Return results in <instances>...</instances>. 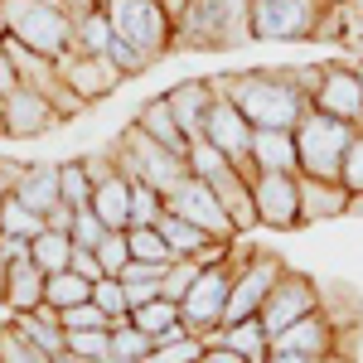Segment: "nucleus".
Returning a JSON list of instances; mask_svg holds the SVG:
<instances>
[{
  "label": "nucleus",
  "mask_w": 363,
  "mask_h": 363,
  "mask_svg": "<svg viewBox=\"0 0 363 363\" xmlns=\"http://www.w3.org/2000/svg\"><path fill=\"white\" fill-rule=\"evenodd\" d=\"M68 257H73V238H68V233H54V228H44V233L29 242V262H34L44 277H58V272H68Z\"/></svg>",
  "instance_id": "obj_28"
},
{
  "label": "nucleus",
  "mask_w": 363,
  "mask_h": 363,
  "mask_svg": "<svg viewBox=\"0 0 363 363\" xmlns=\"http://www.w3.org/2000/svg\"><path fill=\"white\" fill-rule=\"evenodd\" d=\"M169 112H174V121H179V131L189 140L203 136V116H208V107H213V83H199V78H189V83H174L165 92Z\"/></svg>",
  "instance_id": "obj_19"
},
{
  "label": "nucleus",
  "mask_w": 363,
  "mask_h": 363,
  "mask_svg": "<svg viewBox=\"0 0 363 363\" xmlns=\"http://www.w3.org/2000/svg\"><path fill=\"white\" fill-rule=\"evenodd\" d=\"M68 272H78L83 281H102V262H97V252H92V247H73Z\"/></svg>",
  "instance_id": "obj_47"
},
{
  "label": "nucleus",
  "mask_w": 363,
  "mask_h": 363,
  "mask_svg": "<svg viewBox=\"0 0 363 363\" xmlns=\"http://www.w3.org/2000/svg\"><path fill=\"white\" fill-rule=\"evenodd\" d=\"M25 179V160H10V155H0V199L15 194V184Z\"/></svg>",
  "instance_id": "obj_50"
},
{
  "label": "nucleus",
  "mask_w": 363,
  "mask_h": 363,
  "mask_svg": "<svg viewBox=\"0 0 363 363\" xmlns=\"http://www.w3.org/2000/svg\"><path fill=\"white\" fill-rule=\"evenodd\" d=\"M107 20H112V34L126 39L131 49L150 58H165L174 49V20H169L165 0H102Z\"/></svg>",
  "instance_id": "obj_4"
},
{
  "label": "nucleus",
  "mask_w": 363,
  "mask_h": 363,
  "mask_svg": "<svg viewBox=\"0 0 363 363\" xmlns=\"http://www.w3.org/2000/svg\"><path fill=\"white\" fill-rule=\"evenodd\" d=\"M83 301H92V281H83L78 272H58V277L44 281V306L73 310V306H83Z\"/></svg>",
  "instance_id": "obj_32"
},
{
  "label": "nucleus",
  "mask_w": 363,
  "mask_h": 363,
  "mask_svg": "<svg viewBox=\"0 0 363 363\" xmlns=\"http://www.w3.org/2000/svg\"><path fill=\"white\" fill-rule=\"evenodd\" d=\"M339 325L330 320V310L320 306L315 315H306V320H296V325H286L281 335L267 339V354H306V359H335L339 354Z\"/></svg>",
  "instance_id": "obj_14"
},
{
  "label": "nucleus",
  "mask_w": 363,
  "mask_h": 363,
  "mask_svg": "<svg viewBox=\"0 0 363 363\" xmlns=\"http://www.w3.org/2000/svg\"><path fill=\"white\" fill-rule=\"evenodd\" d=\"M92 213L112 228V233H126V228H131V179H126L121 169L102 174V179L92 184Z\"/></svg>",
  "instance_id": "obj_20"
},
{
  "label": "nucleus",
  "mask_w": 363,
  "mask_h": 363,
  "mask_svg": "<svg viewBox=\"0 0 363 363\" xmlns=\"http://www.w3.org/2000/svg\"><path fill=\"white\" fill-rule=\"evenodd\" d=\"M262 363H349V359H339V354H335V359H306V354H267Z\"/></svg>",
  "instance_id": "obj_55"
},
{
  "label": "nucleus",
  "mask_w": 363,
  "mask_h": 363,
  "mask_svg": "<svg viewBox=\"0 0 363 363\" xmlns=\"http://www.w3.org/2000/svg\"><path fill=\"white\" fill-rule=\"evenodd\" d=\"M126 242H131V262H160V267L174 262V252L160 238V228H126Z\"/></svg>",
  "instance_id": "obj_37"
},
{
  "label": "nucleus",
  "mask_w": 363,
  "mask_h": 363,
  "mask_svg": "<svg viewBox=\"0 0 363 363\" xmlns=\"http://www.w3.org/2000/svg\"><path fill=\"white\" fill-rule=\"evenodd\" d=\"M257 223L272 233L301 228V174H252Z\"/></svg>",
  "instance_id": "obj_12"
},
{
  "label": "nucleus",
  "mask_w": 363,
  "mask_h": 363,
  "mask_svg": "<svg viewBox=\"0 0 363 363\" xmlns=\"http://www.w3.org/2000/svg\"><path fill=\"white\" fill-rule=\"evenodd\" d=\"M58 78L73 87L87 107L102 102V97H112L116 87L126 83V73H121L107 54H78V49H68V54L58 58Z\"/></svg>",
  "instance_id": "obj_13"
},
{
  "label": "nucleus",
  "mask_w": 363,
  "mask_h": 363,
  "mask_svg": "<svg viewBox=\"0 0 363 363\" xmlns=\"http://www.w3.org/2000/svg\"><path fill=\"white\" fill-rule=\"evenodd\" d=\"M92 306L107 310V320H131V306H126V286H121V277H102L92 281Z\"/></svg>",
  "instance_id": "obj_39"
},
{
  "label": "nucleus",
  "mask_w": 363,
  "mask_h": 363,
  "mask_svg": "<svg viewBox=\"0 0 363 363\" xmlns=\"http://www.w3.org/2000/svg\"><path fill=\"white\" fill-rule=\"evenodd\" d=\"M228 296H233V267H228V262L203 267V272H199V281L184 291V301H179V325H184L194 339L213 335V330L223 325Z\"/></svg>",
  "instance_id": "obj_7"
},
{
  "label": "nucleus",
  "mask_w": 363,
  "mask_h": 363,
  "mask_svg": "<svg viewBox=\"0 0 363 363\" xmlns=\"http://www.w3.org/2000/svg\"><path fill=\"white\" fill-rule=\"evenodd\" d=\"M281 272H286V262H281L277 252H252L247 262L233 272V296H228L223 325H238V320L262 315V306H267V296H272Z\"/></svg>",
  "instance_id": "obj_8"
},
{
  "label": "nucleus",
  "mask_w": 363,
  "mask_h": 363,
  "mask_svg": "<svg viewBox=\"0 0 363 363\" xmlns=\"http://www.w3.org/2000/svg\"><path fill=\"white\" fill-rule=\"evenodd\" d=\"M213 87L238 102V112L252 126H277V131H296L301 116L310 112V97L296 87L291 68H252V73H218Z\"/></svg>",
  "instance_id": "obj_1"
},
{
  "label": "nucleus",
  "mask_w": 363,
  "mask_h": 363,
  "mask_svg": "<svg viewBox=\"0 0 363 363\" xmlns=\"http://www.w3.org/2000/svg\"><path fill=\"white\" fill-rule=\"evenodd\" d=\"M339 10H344V44L363 39V0H339Z\"/></svg>",
  "instance_id": "obj_49"
},
{
  "label": "nucleus",
  "mask_w": 363,
  "mask_h": 363,
  "mask_svg": "<svg viewBox=\"0 0 363 363\" xmlns=\"http://www.w3.org/2000/svg\"><path fill=\"white\" fill-rule=\"evenodd\" d=\"M199 363H247V359H242V354H228V349H203Z\"/></svg>",
  "instance_id": "obj_56"
},
{
  "label": "nucleus",
  "mask_w": 363,
  "mask_h": 363,
  "mask_svg": "<svg viewBox=\"0 0 363 363\" xmlns=\"http://www.w3.org/2000/svg\"><path fill=\"white\" fill-rule=\"evenodd\" d=\"M199 359H203V339H194L184 325H174L169 335L155 339V354L145 363H199Z\"/></svg>",
  "instance_id": "obj_30"
},
{
  "label": "nucleus",
  "mask_w": 363,
  "mask_h": 363,
  "mask_svg": "<svg viewBox=\"0 0 363 363\" xmlns=\"http://www.w3.org/2000/svg\"><path fill=\"white\" fill-rule=\"evenodd\" d=\"M354 73H359V83H363V58H359V63H354Z\"/></svg>",
  "instance_id": "obj_61"
},
{
  "label": "nucleus",
  "mask_w": 363,
  "mask_h": 363,
  "mask_svg": "<svg viewBox=\"0 0 363 363\" xmlns=\"http://www.w3.org/2000/svg\"><path fill=\"white\" fill-rule=\"evenodd\" d=\"M73 213H78V208H73V203H63V199H58L54 208H49V213H44V228H54V233H73Z\"/></svg>",
  "instance_id": "obj_51"
},
{
  "label": "nucleus",
  "mask_w": 363,
  "mask_h": 363,
  "mask_svg": "<svg viewBox=\"0 0 363 363\" xmlns=\"http://www.w3.org/2000/svg\"><path fill=\"white\" fill-rule=\"evenodd\" d=\"M0 238H5V228H0Z\"/></svg>",
  "instance_id": "obj_63"
},
{
  "label": "nucleus",
  "mask_w": 363,
  "mask_h": 363,
  "mask_svg": "<svg viewBox=\"0 0 363 363\" xmlns=\"http://www.w3.org/2000/svg\"><path fill=\"white\" fill-rule=\"evenodd\" d=\"M10 320H15V330H20L39 354H49V359L68 354V330H63V320H58L54 306H39L34 315H10Z\"/></svg>",
  "instance_id": "obj_23"
},
{
  "label": "nucleus",
  "mask_w": 363,
  "mask_h": 363,
  "mask_svg": "<svg viewBox=\"0 0 363 363\" xmlns=\"http://www.w3.org/2000/svg\"><path fill=\"white\" fill-rule=\"evenodd\" d=\"M5 34L58 63L73 49V15L49 0H5Z\"/></svg>",
  "instance_id": "obj_2"
},
{
  "label": "nucleus",
  "mask_w": 363,
  "mask_h": 363,
  "mask_svg": "<svg viewBox=\"0 0 363 363\" xmlns=\"http://www.w3.org/2000/svg\"><path fill=\"white\" fill-rule=\"evenodd\" d=\"M58 194H63V203H73V208H87L92 203V174H87L83 160H63L58 165Z\"/></svg>",
  "instance_id": "obj_34"
},
{
  "label": "nucleus",
  "mask_w": 363,
  "mask_h": 363,
  "mask_svg": "<svg viewBox=\"0 0 363 363\" xmlns=\"http://www.w3.org/2000/svg\"><path fill=\"white\" fill-rule=\"evenodd\" d=\"M160 277H165L160 262H131V267L121 272V281H160Z\"/></svg>",
  "instance_id": "obj_52"
},
{
  "label": "nucleus",
  "mask_w": 363,
  "mask_h": 363,
  "mask_svg": "<svg viewBox=\"0 0 363 363\" xmlns=\"http://www.w3.org/2000/svg\"><path fill=\"white\" fill-rule=\"evenodd\" d=\"M15 199H20L25 208H34V213L44 218V213L54 208L58 199H63V194H58V165H54V160H39V165H25V179L15 184Z\"/></svg>",
  "instance_id": "obj_26"
},
{
  "label": "nucleus",
  "mask_w": 363,
  "mask_h": 363,
  "mask_svg": "<svg viewBox=\"0 0 363 363\" xmlns=\"http://www.w3.org/2000/svg\"><path fill=\"white\" fill-rule=\"evenodd\" d=\"M58 126L54 97H44L39 87H15L10 97H0V136H44Z\"/></svg>",
  "instance_id": "obj_15"
},
{
  "label": "nucleus",
  "mask_w": 363,
  "mask_h": 363,
  "mask_svg": "<svg viewBox=\"0 0 363 363\" xmlns=\"http://www.w3.org/2000/svg\"><path fill=\"white\" fill-rule=\"evenodd\" d=\"M92 5H102V0H63L68 15H83V10H92Z\"/></svg>",
  "instance_id": "obj_57"
},
{
  "label": "nucleus",
  "mask_w": 363,
  "mask_h": 363,
  "mask_svg": "<svg viewBox=\"0 0 363 363\" xmlns=\"http://www.w3.org/2000/svg\"><path fill=\"white\" fill-rule=\"evenodd\" d=\"M339 184L354 199H363V131H354L349 150H344V165H339Z\"/></svg>",
  "instance_id": "obj_43"
},
{
  "label": "nucleus",
  "mask_w": 363,
  "mask_h": 363,
  "mask_svg": "<svg viewBox=\"0 0 363 363\" xmlns=\"http://www.w3.org/2000/svg\"><path fill=\"white\" fill-rule=\"evenodd\" d=\"M330 5L335 0H247V29L252 39H272V44L310 39Z\"/></svg>",
  "instance_id": "obj_6"
},
{
  "label": "nucleus",
  "mask_w": 363,
  "mask_h": 363,
  "mask_svg": "<svg viewBox=\"0 0 363 363\" xmlns=\"http://www.w3.org/2000/svg\"><path fill=\"white\" fill-rule=\"evenodd\" d=\"M20 87V78H15V63H10V54H5V44H0V97H10Z\"/></svg>",
  "instance_id": "obj_54"
},
{
  "label": "nucleus",
  "mask_w": 363,
  "mask_h": 363,
  "mask_svg": "<svg viewBox=\"0 0 363 363\" xmlns=\"http://www.w3.org/2000/svg\"><path fill=\"white\" fill-rule=\"evenodd\" d=\"M203 140L218 145L228 160H233L238 174H247V179L257 174V169H252V121L238 112V102L223 97L218 87H213V107H208V116H203Z\"/></svg>",
  "instance_id": "obj_10"
},
{
  "label": "nucleus",
  "mask_w": 363,
  "mask_h": 363,
  "mask_svg": "<svg viewBox=\"0 0 363 363\" xmlns=\"http://www.w3.org/2000/svg\"><path fill=\"white\" fill-rule=\"evenodd\" d=\"M58 320H63V330H112V320H107V310H97L92 301L73 310H58Z\"/></svg>",
  "instance_id": "obj_45"
},
{
  "label": "nucleus",
  "mask_w": 363,
  "mask_h": 363,
  "mask_svg": "<svg viewBox=\"0 0 363 363\" xmlns=\"http://www.w3.org/2000/svg\"><path fill=\"white\" fill-rule=\"evenodd\" d=\"M68 354L83 363H112V330H68Z\"/></svg>",
  "instance_id": "obj_35"
},
{
  "label": "nucleus",
  "mask_w": 363,
  "mask_h": 363,
  "mask_svg": "<svg viewBox=\"0 0 363 363\" xmlns=\"http://www.w3.org/2000/svg\"><path fill=\"white\" fill-rule=\"evenodd\" d=\"M310 107L359 126L363 121V83H359V73H354V63H330L320 73V87L310 92Z\"/></svg>",
  "instance_id": "obj_16"
},
{
  "label": "nucleus",
  "mask_w": 363,
  "mask_h": 363,
  "mask_svg": "<svg viewBox=\"0 0 363 363\" xmlns=\"http://www.w3.org/2000/svg\"><path fill=\"white\" fill-rule=\"evenodd\" d=\"M354 213V194L339 184V179H310L301 174V228L306 223H330Z\"/></svg>",
  "instance_id": "obj_17"
},
{
  "label": "nucleus",
  "mask_w": 363,
  "mask_h": 363,
  "mask_svg": "<svg viewBox=\"0 0 363 363\" xmlns=\"http://www.w3.org/2000/svg\"><path fill=\"white\" fill-rule=\"evenodd\" d=\"M54 363H83V359H73V354H58V359Z\"/></svg>",
  "instance_id": "obj_59"
},
{
  "label": "nucleus",
  "mask_w": 363,
  "mask_h": 363,
  "mask_svg": "<svg viewBox=\"0 0 363 363\" xmlns=\"http://www.w3.org/2000/svg\"><path fill=\"white\" fill-rule=\"evenodd\" d=\"M5 44V54H10V63H15V78H20V87H39L44 97H54V87L63 83L58 78V63L54 58H44V54H34V49H25L20 39H0Z\"/></svg>",
  "instance_id": "obj_24"
},
{
  "label": "nucleus",
  "mask_w": 363,
  "mask_h": 363,
  "mask_svg": "<svg viewBox=\"0 0 363 363\" xmlns=\"http://www.w3.org/2000/svg\"><path fill=\"white\" fill-rule=\"evenodd\" d=\"M0 39H5V0H0Z\"/></svg>",
  "instance_id": "obj_60"
},
{
  "label": "nucleus",
  "mask_w": 363,
  "mask_h": 363,
  "mask_svg": "<svg viewBox=\"0 0 363 363\" xmlns=\"http://www.w3.org/2000/svg\"><path fill=\"white\" fill-rule=\"evenodd\" d=\"M5 272H10V262L0 257V296H5Z\"/></svg>",
  "instance_id": "obj_58"
},
{
  "label": "nucleus",
  "mask_w": 363,
  "mask_h": 363,
  "mask_svg": "<svg viewBox=\"0 0 363 363\" xmlns=\"http://www.w3.org/2000/svg\"><path fill=\"white\" fill-rule=\"evenodd\" d=\"M165 208L179 213V218H189L194 228H203L213 242H233V238H238V228H233V218H228L223 199L213 194L203 179H194V174H184V179L165 194Z\"/></svg>",
  "instance_id": "obj_9"
},
{
  "label": "nucleus",
  "mask_w": 363,
  "mask_h": 363,
  "mask_svg": "<svg viewBox=\"0 0 363 363\" xmlns=\"http://www.w3.org/2000/svg\"><path fill=\"white\" fill-rule=\"evenodd\" d=\"M359 126L339 121V116H325L310 107L296 126V160H301V174L310 179H339V165H344V150L354 140Z\"/></svg>",
  "instance_id": "obj_5"
},
{
  "label": "nucleus",
  "mask_w": 363,
  "mask_h": 363,
  "mask_svg": "<svg viewBox=\"0 0 363 363\" xmlns=\"http://www.w3.org/2000/svg\"><path fill=\"white\" fill-rule=\"evenodd\" d=\"M155 228H160V238L169 242V252H174V257H199V252L213 242L203 228H194L189 218H179V213H169V208L160 213V223H155Z\"/></svg>",
  "instance_id": "obj_29"
},
{
  "label": "nucleus",
  "mask_w": 363,
  "mask_h": 363,
  "mask_svg": "<svg viewBox=\"0 0 363 363\" xmlns=\"http://www.w3.org/2000/svg\"><path fill=\"white\" fill-rule=\"evenodd\" d=\"M44 272L34 267V262H10V272H5V310L10 315H34V310L44 306Z\"/></svg>",
  "instance_id": "obj_21"
},
{
  "label": "nucleus",
  "mask_w": 363,
  "mask_h": 363,
  "mask_svg": "<svg viewBox=\"0 0 363 363\" xmlns=\"http://www.w3.org/2000/svg\"><path fill=\"white\" fill-rule=\"evenodd\" d=\"M107 58H112V63L121 68V73H126V78H136V73H145V68H150V58L140 54V49H131L126 39H112V49H107Z\"/></svg>",
  "instance_id": "obj_46"
},
{
  "label": "nucleus",
  "mask_w": 363,
  "mask_h": 363,
  "mask_svg": "<svg viewBox=\"0 0 363 363\" xmlns=\"http://www.w3.org/2000/svg\"><path fill=\"white\" fill-rule=\"evenodd\" d=\"M0 363H54V359L39 354V349L15 330V320H5V325H0Z\"/></svg>",
  "instance_id": "obj_40"
},
{
  "label": "nucleus",
  "mask_w": 363,
  "mask_h": 363,
  "mask_svg": "<svg viewBox=\"0 0 363 363\" xmlns=\"http://www.w3.org/2000/svg\"><path fill=\"white\" fill-rule=\"evenodd\" d=\"M49 5H63V0H49Z\"/></svg>",
  "instance_id": "obj_62"
},
{
  "label": "nucleus",
  "mask_w": 363,
  "mask_h": 363,
  "mask_svg": "<svg viewBox=\"0 0 363 363\" xmlns=\"http://www.w3.org/2000/svg\"><path fill=\"white\" fill-rule=\"evenodd\" d=\"M0 257H5V262H29V238H10V233H5V238H0Z\"/></svg>",
  "instance_id": "obj_53"
},
{
  "label": "nucleus",
  "mask_w": 363,
  "mask_h": 363,
  "mask_svg": "<svg viewBox=\"0 0 363 363\" xmlns=\"http://www.w3.org/2000/svg\"><path fill=\"white\" fill-rule=\"evenodd\" d=\"M359 131H363V121H359Z\"/></svg>",
  "instance_id": "obj_64"
},
{
  "label": "nucleus",
  "mask_w": 363,
  "mask_h": 363,
  "mask_svg": "<svg viewBox=\"0 0 363 363\" xmlns=\"http://www.w3.org/2000/svg\"><path fill=\"white\" fill-rule=\"evenodd\" d=\"M112 160L131 184H150V189H160V194H169V189L189 174L184 155H174V150L160 145V140H150L136 121H131V126L121 131V140L112 145Z\"/></svg>",
  "instance_id": "obj_3"
},
{
  "label": "nucleus",
  "mask_w": 363,
  "mask_h": 363,
  "mask_svg": "<svg viewBox=\"0 0 363 363\" xmlns=\"http://www.w3.org/2000/svg\"><path fill=\"white\" fill-rule=\"evenodd\" d=\"M199 272H203L199 257H174L165 267V277H160V296H165V301H184V291L199 281Z\"/></svg>",
  "instance_id": "obj_38"
},
{
  "label": "nucleus",
  "mask_w": 363,
  "mask_h": 363,
  "mask_svg": "<svg viewBox=\"0 0 363 363\" xmlns=\"http://www.w3.org/2000/svg\"><path fill=\"white\" fill-rule=\"evenodd\" d=\"M165 213V194L150 184H131V228H155Z\"/></svg>",
  "instance_id": "obj_41"
},
{
  "label": "nucleus",
  "mask_w": 363,
  "mask_h": 363,
  "mask_svg": "<svg viewBox=\"0 0 363 363\" xmlns=\"http://www.w3.org/2000/svg\"><path fill=\"white\" fill-rule=\"evenodd\" d=\"M252 169H257V174H301V160H296V131L252 126Z\"/></svg>",
  "instance_id": "obj_18"
},
{
  "label": "nucleus",
  "mask_w": 363,
  "mask_h": 363,
  "mask_svg": "<svg viewBox=\"0 0 363 363\" xmlns=\"http://www.w3.org/2000/svg\"><path fill=\"white\" fill-rule=\"evenodd\" d=\"M0 228H5L10 238H29V242H34V238L44 233V218H39L34 208H25L20 199L10 194V199H0Z\"/></svg>",
  "instance_id": "obj_36"
},
{
  "label": "nucleus",
  "mask_w": 363,
  "mask_h": 363,
  "mask_svg": "<svg viewBox=\"0 0 363 363\" xmlns=\"http://www.w3.org/2000/svg\"><path fill=\"white\" fill-rule=\"evenodd\" d=\"M203 349H228V354H242L247 363H262L267 359V330L262 320H238V325H218L213 335H203Z\"/></svg>",
  "instance_id": "obj_22"
},
{
  "label": "nucleus",
  "mask_w": 363,
  "mask_h": 363,
  "mask_svg": "<svg viewBox=\"0 0 363 363\" xmlns=\"http://www.w3.org/2000/svg\"><path fill=\"white\" fill-rule=\"evenodd\" d=\"M97 262H102V277H121V272L131 267V242H126V233H107V238L97 242Z\"/></svg>",
  "instance_id": "obj_42"
},
{
  "label": "nucleus",
  "mask_w": 363,
  "mask_h": 363,
  "mask_svg": "<svg viewBox=\"0 0 363 363\" xmlns=\"http://www.w3.org/2000/svg\"><path fill=\"white\" fill-rule=\"evenodd\" d=\"M107 233H112V228L102 223V218L92 213V203H87V208L73 213V233H68V238H73V247H92V252H97V242H102Z\"/></svg>",
  "instance_id": "obj_44"
},
{
  "label": "nucleus",
  "mask_w": 363,
  "mask_h": 363,
  "mask_svg": "<svg viewBox=\"0 0 363 363\" xmlns=\"http://www.w3.org/2000/svg\"><path fill=\"white\" fill-rule=\"evenodd\" d=\"M320 310V286L306 277V272H281L277 286H272V296H267V306H262V330H267V339L281 335L286 325H296V320H306V315H315Z\"/></svg>",
  "instance_id": "obj_11"
},
{
  "label": "nucleus",
  "mask_w": 363,
  "mask_h": 363,
  "mask_svg": "<svg viewBox=\"0 0 363 363\" xmlns=\"http://www.w3.org/2000/svg\"><path fill=\"white\" fill-rule=\"evenodd\" d=\"M112 20H107V10L102 5H92L83 15H73V49L78 54H107L112 49Z\"/></svg>",
  "instance_id": "obj_27"
},
{
  "label": "nucleus",
  "mask_w": 363,
  "mask_h": 363,
  "mask_svg": "<svg viewBox=\"0 0 363 363\" xmlns=\"http://www.w3.org/2000/svg\"><path fill=\"white\" fill-rule=\"evenodd\" d=\"M131 325L136 330H145L150 339H160V335H169L174 325H179V301H150V306H140V310H131Z\"/></svg>",
  "instance_id": "obj_33"
},
{
  "label": "nucleus",
  "mask_w": 363,
  "mask_h": 363,
  "mask_svg": "<svg viewBox=\"0 0 363 363\" xmlns=\"http://www.w3.org/2000/svg\"><path fill=\"white\" fill-rule=\"evenodd\" d=\"M121 286H126V306H131V310L160 301V281H121Z\"/></svg>",
  "instance_id": "obj_48"
},
{
  "label": "nucleus",
  "mask_w": 363,
  "mask_h": 363,
  "mask_svg": "<svg viewBox=\"0 0 363 363\" xmlns=\"http://www.w3.org/2000/svg\"><path fill=\"white\" fill-rule=\"evenodd\" d=\"M136 126H140L150 140H160L165 150H174V155H189V136L179 131V121H174V112H169V102H165V92H160V97H150V102H140Z\"/></svg>",
  "instance_id": "obj_25"
},
{
  "label": "nucleus",
  "mask_w": 363,
  "mask_h": 363,
  "mask_svg": "<svg viewBox=\"0 0 363 363\" xmlns=\"http://www.w3.org/2000/svg\"><path fill=\"white\" fill-rule=\"evenodd\" d=\"M155 354V339L136 330L131 320H116L112 325V363H145Z\"/></svg>",
  "instance_id": "obj_31"
}]
</instances>
